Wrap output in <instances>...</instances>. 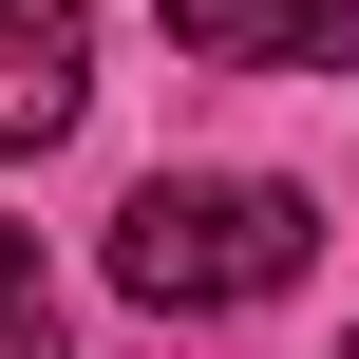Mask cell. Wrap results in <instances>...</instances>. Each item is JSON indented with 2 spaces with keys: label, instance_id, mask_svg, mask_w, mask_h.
I'll return each instance as SVG.
<instances>
[{
  "label": "cell",
  "instance_id": "obj_3",
  "mask_svg": "<svg viewBox=\"0 0 359 359\" xmlns=\"http://www.w3.org/2000/svg\"><path fill=\"white\" fill-rule=\"evenodd\" d=\"M95 95V19L76 0H0V151H57Z\"/></svg>",
  "mask_w": 359,
  "mask_h": 359
},
{
  "label": "cell",
  "instance_id": "obj_1",
  "mask_svg": "<svg viewBox=\"0 0 359 359\" xmlns=\"http://www.w3.org/2000/svg\"><path fill=\"white\" fill-rule=\"evenodd\" d=\"M303 246H322V208H303L284 170H151V189L114 208V303L227 322V303H284Z\"/></svg>",
  "mask_w": 359,
  "mask_h": 359
},
{
  "label": "cell",
  "instance_id": "obj_4",
  "mask_svg": "<svg viewBox=\"0 0 359 359\" xmlns=\"http://www.w3.org/2000/svg\"><path fill=\"white\" fill-rule=\"evenodd\" d=\"M0 359H57V284H38L19 227H0Z\"/></svg>",
  "mask_w": 359,
  "mask_h": 359
},
{
  "label": "cell",
  "instance_id": "obj_2",
  "mask_svg": "<svg viewBox=\"0 0 359 359\" xmlns=\"http://www.w3.org/2000/svg\"><path fill=\"white\" fill-rule=\"evenodd\" d=\"M208 76H359V0H170Z\"/></svg>",
  "mask_w": 359,
  "mask_h": 359
},
{
  "label": "cell",
  "instance_id": "obj_5",
  "mask_svg": "<svg viewBox=\"0 0 359 359\" xmlns=\"http://www.w3.org/2000/svg\"><path fill=\"white\" fill-rule=\"evenodd\" d=\"M341 359H359V341H341Z\"/></svg>",
  "mask_w": 359,
  "mask_h": 359
}]
</instances>
